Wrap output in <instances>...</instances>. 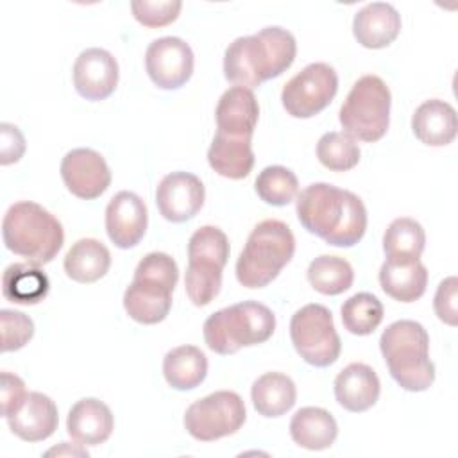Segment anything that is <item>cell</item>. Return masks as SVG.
<instances>
[{"mask_svg":"<svg viewBox=\"0 0 458 458\" xmlns=\"http://www.w3.org/2000/svg\"><path fill=\"white\" fill-rule=\"evenodd\" d=\"M184 286L190 301L195 306H208L220 292L222 270L215 267L188 263Z\"/></svg>","mask_w":458,"mask_h":458,"instance_id":"cell-36","label":"cell"},{"mask_svg":"<svg viewBox=\"0 0 458 458\" xmlns=\"http://www.w3.org/2000/svg\"><path fill=\"white\" fill-rule=\"evenodd\" d=\"M390 104L392 95L381 77H360L352 84L338 113L344 132L367 143L381 140L388 131Z\"/></svg>","mask_w":458,"mask_h":458,"instance_id":"cell-7","label":"cell"},{"mask_svg":"<svg viewBox=\"0 0 458 458\" xmlns=\"http://www.w3.org/2000/svg\"><path fill=\"white\" fill-rule=\"evenodd\" d=\"M338 435L335 417L317 406H304L297 410L290 420L292 440L310 451H322L333 445Z\"/></svg>","mask_w":458,"mask_h":458,"instance_id":"cell-23","label":"cell"},{"mask_svg":"<svg viewBox=\"0 0 458 458\" xmlns=\"http://www.w3.org/2000/svg\"><path fill=\"white\" fill-rule=\"evenodd\" d=\"M301 225L333 247L356 245L367 229V209L358 195L327 182H315L297 197Z\"/></svg>","mask_w":458,"mask_h":458,"instance_id":"cell-1","label":"cell"},{"mask_svg":"<svg viewBox=\"0 0 458 458\" xmlns=\"http://www.w3.org/2000/svg\"><path fill=\"white\" fill-rule=\"evenodd\" d=\"M381 392V383L372 367L351 363L335 377V397L347 411H365L372 408Z\"/></svg>","mask_w":458,"mask_h":458,"instance_id":"cell-20","label":"cell"},{"mask_svg":"<svg viewBox=\"0 0 458 458\" xmlns=\"http://www.w3.org/2000/svg\"><path fill=\"white\" fill-rule=\"evenodd\" d=\"M310 284L322 295H338L351 288L354 281L352 267L340 256L322 254L308 267Z\"/></svg>","mask_w":458,"mask_h":458,"instance_id":"cell-31","label":"cell"},{"mask_svg":"<svg viewBox=\"0 0 458 458\" xmlns=\"http://www.w3.org/2000/svg\"><path fill=\"white\" fill-rule=\"evenodd\" d=\"M379 284L392 299L399 302H413L426 292L428 270L420 259L410 263L385 259L379 268Z\"/></svg>","mask_w":458,"mask_h":458,"instance_id":"cell-25","label":"cell"},{"mask_svg":"<svg viewBox=\"0 0 458 458\" xmlns=\"http://www.w3.org/2000/svg\"><path fill=\"white\" fill-rule=\"evenodd\" d=\"M401 32V14L394 5L372 2L361 7L352 20V34L365 48H385Z\"/></svg>","mask_w":458,"mask_h":458,"instance_id":"cell-19","label":"cell"},{"mask_svg":"<svg viewBox=\"0 0 458 458\" xmlns=\"http://www.w3.org/2000/svg\"><path fill=\"white\" fill-rule=\"evenodd\" d=\"M259 116V106L252 89L233 86L218 100L215 118L216 132L234 138H252Z\"/></svg>","mask_w":458,"mask_h":458,"instance_id":"cell-17","label":"cell"},{"mask_svg":"<svg viewBox=\"0 0 458 458\" xmlns=\"http://www.w3.org/2000/svg\"><path fill=\"white\" fill-rule=\"evenodd\" d=\"M229 259V240L215 225L199 227L188 242V263L215 267L224 270Z\"/></svg>","mask_w":458,"mask_h":458,"instance_id":"cell-33","label":"cell"},{"mask_svg":"<svg viewBox=\"0 0 458 458\" xmlns=\"http://www.w3.org/2000/svg\"><path fill=\"white\" fill-rule=\"evenodd\" d=\"M182 9V2L179 0H166V2H150V0H134L131 2V11L136 21L143 27L157 29L170 25L177 20Z\"/></svg>","mask_w":458,"mask_h":458,"instance_id":"cell-39","label":"cell"},{"mask_svg":"<svg viewBox=\"0 0 458 458\" xmlns=\"http://www.w3.org/2000/svg\"><path fill=\"white\" fill-rule=\"evenodd\" d=\"M433 308L437 317L447 324L456 326L458 324V279L454 276L445 277L435 293Z\"/></svg>","mask_w":458,"mask_h":458,"instance_id":"cell-40","label":"cell"},{"mask_svg":"<svg viewBox=\"0 0 458 458\" xmlns=\"http://www.w3.org/2000/svg\"><path fill=\"white\" fill-rule=\"evenodd\" d=\"M276 329L270 308L256 301H243L218 310L204 322L206 345L216 354H234L242 347L267 342Z\"/></svg>","mask_w":458,"mask_h":458,"instance_id":"cell-6","label":"cell"},{"mask_svg":"<svg viewBox=\"0 0 458 458\" xmlns=\"http://www.w3.org/2000/svg\"><path fill=\"white\" fill-rule=\"evenodd\" d=\"M245 419L243 399L236 392L218 390L188 406L184 428L195 440L213 442L236 433Z\"/></svg>","mask_w":458,"mask_h":458,"instance_id":"cell-9","label":"cell"},{"mask_svg":"<svg viewBox=\"0 0 458 458\" xmlns=\"http://www.w3.org/2000/svg\"><path fill=\"white\" fill-rule=\"evenodd\" d=\"M118 84V63L104 48H86L73 64L75 91L91 102L107 98Z\"/></svg>","mask_w":458,"mask_h":458,"instance_id":"cell-14","label":"cell"},{"mask_svg":"<svg viewBox=\"0 0 458 458\" xmlns=\"http://www.w3.org/2000/svg\"><path fill=\"white\" fill-rule=\"evenodd\" d=\"M258 197L270 206H286L299 193V181L295 174L281 165L267 166L259 172L254 182Z\"/></svg>","mask_w":458,"mask_h":458,"instance_id":"cell-34","label":"cell"},{"mask_svg":"<svg viewBox=\"0 0 458 458\" xmlns=\"http://www.w3.org/2000/svg\"><path fill=\"white\" fill-rule=\"evenodd\" d=\"M250 399L259 415L268 419L281 417L293 408L297 388L286 374L267 372L252 383Z\"/></svg>","mask_w":458,"mask_h":458,"instance_id":"cell-26","label":"cell"},{"mask_svg":"<svg viewBox=\"0 0 458 458\" xmlns=\"http://www.w3.org/2000/svg\"><path fill=\"white\" fill-rule=\"evenodd\" d=\"M360 147L354 138L345 132H326L317 143L318 161L333 172H347L360 163Z\"/></svg>","mask_w":458,"mask_h":458,"instance_id":"cell-35","label":"cell"},{"mask_svg":"<svg viewBox=\"0 0 458 458\" xmlns=\"http://www.w3.org/2000/svg\"><path fill=\"white\" fill-rule=\"evenodd\" d=\"M379 349L394 381L408 392H424L435 381L429 336L415 320L392 322L379 338Z\"/></svg>","mask_w":458,"mask_h":458,"instance_id":"cell-4","label":"cell"},{"mask_svg":"<svg viewBox=\"0 0 458 458\" xmlns=\"http://www.w3.org/2000/svg\"><path fill=\"white\" fill-rule=\"evenodd\" d=\"M297 54L292 32L283 27H265L258 34L236 38L224 54V75L233 86L247 89L286 72Z\"/></svg>","mask_w":458,"mask_h":458,"instance_id":"cell-2","label":"cell"},{"mask_svg":"<svg viewBox=\"0 0 458 458\" xmlns=\"http://www.w3.org/2000/svg\"><path fill=\"white\" fill-rule=\"evenodd\" d=\"M172 292L159 283L132 277L123 293V308L140 324H157L166 318L172 308Z\"/></svg>","mask_w":458,"mask_h":458,"instance_id":"cell-22","label":"cell"},{"mask_svg":"<svg viewBox=\"0 0 458 458\" xmlns=\"http://www.w3.org/2000/svg\"><path fill=\"white\" fill-rule=\"evenodd\" d=\"M338 91V75L327 63H311L281 91V102L293 118H311L326 109Z\"/></svg>","mask_w":458,"mask_h":458,"instance_id":"cell-10","label":"cell"},{"mask_svg":"<svg viewBox=\"0 0 458 458\" xmlns=\"http://www.w3.org/2000/svg\"><path fill=\"white\" fill-rule=\"evenodd\" d=\"M4 245L36 267L50 263L64 243L61 222L32 200L13 204L2 220Z\"/></svg>","mask_w":458,"mask_h":458,"instance_id":"cell-3","label":"cell"},{"mask_svg":"<svg viewBox=\"0 0 458 458\" xmlns=\"http://www.w3.org/2000/svg\"><path fill=\"white\" fill-rule=\"evenodd\" d=\"M252 138H234L216 132L209 148L208 163L222 177L243 179L254 166Z\"/></svg>","mask_w":458,"mask_h":458,"instance_id":"cell-24","label":"cell"},{"mask_svg":"<svg viewBox=\"0 0 458 458\" xmlns=\"http://www.w3.org/2000/svg\"><path fill=\"white\" fill-rule=\"evenodd\" d=\"M191 47L175 36L154 39L145 52V68L150 81L161 89L184 86L193 73Z\"/></svg>","mask_w":458,"mask_h":458,"instance_id":"cell-11","label":"cell"},{"mask_svg":"<svg viewBox=\"0 0 458 458\" xmlns=\"http://www.w3.org/2000/svg\"><path fill=\"white\" fill-rule=\"evenodd\" d=\"M57 406L41 392H27L20 408L7 417L9 429L25 442H41L57 429Z\"/></svg>","mask_w":458,"mask_h":458,"instance_id":"cell-16","label":"cell"},{"mask_svg":"<svg viewBox=\"0 0 458 458\" xmlns=\"http://www.w3.org/2000/svg\"><path fill=\"white\" fill-rule=\"evenodd\" d=\"M0 327H2V352L18 351L29 344L34 335V322L21 311L2 310L0 311Z\"/></svg>","mask_w":458,"mask_h":458,"instance_id":"cell-38","label":"cell"},{"mask_svg":"<svg viewBox=\"0 0 458 458\" xmlns=\"http://www.w3.org/2000/svg\"><path fill=\"white\" fill-rule=\"evenodd\" d=\"M163 374L174 390H193L208 374V358L195 345H179L165 354Z\"/></svg>","mask_w":458,"mask_h":458,"instance_id":"cell-29","label":"cell"},{"mask_svg":"<svg viewBox=\"0 0 458 458\" xmlns=\"http://www.w3.org/2000/svg\"><path fill=\"white\" fill-rule=\"evenodd\" d=\"M340 313L344 327L358 336L374 333L385 315L381 301L369 292H360L349 297L342 304Z\"/></svg>","mask_w":458,"mask_h":458,"instance_id":"cell-32","label":"cell"},{"mask_svg":"<svg viewBox=\"0 0 458 458\" xmlns=\"http://www.w3.org/2000/svg\"><path fill=\"white\" fill-rule=\"evenodd\" d=\"M134 279H147L174 290L179 279V268L172 256L165 252H148L138 263L134 270Z\"/></svg>","mask_w":458,"mask_h":458,"instance_id":"cell-37","label":"cell"},{"mask_svg":"<svg viewBox=\"0 0 458 458\" xmlns=\"http://www.w3.org/2000/svg\"><path fill=\"white\" fill-rule=\"evenodd\" d=\"M295 252V238L281 220L259 222L247 238L236 261V279L245 288H263L272 283Z\"/></svg>","mask_w":458,"mask_h":458,"instance_id":"cell-5","label":"cell"},{"mask_svg":"<svg viewBox=\"0 0 458 458\" xmlns=\"http://www.w3.org/2000/svg\"><path fill=\"white\" fill-rule=\"evenodd\" d=\"M147 206L132 191H118L106 208V231L118 249L136 247L147 231Z\"/></svg>","mask_w":458,"mask_h":458,"instance_id":"cell-15","label":"cell"},{"mask_svg":"<svg viewBox=\"0 0 458 458\" xmlns=\"http://www.w3.org/2000/svg\"><path fill=\"white\" fill-rule=\"evenodd\" d=\"M25 152V138L13 123L4 122L0 125V165H11L20 161Z\"/></svg>","mask_w":458,"mask_h":458,"instance_id":"cell-42","label":"cell"},{"mask_svg":"<svg viewBox=\"0 0 458 458\" xmlns=\"http://www.w3.org/2000/svg\"><path fill=\"white\" fill-rule=\"evenodd\" d=\"M61 177L68 191L84 200L100 197L111 184V170L93 148L70 150L61 161Z\"/></svg>","mask_w":458,"mask_h":458,"instance_id":"cell-12","label":"cell"},{"mask_svg":"<svg viewBox=\"0 0 458 458\" xmlns=\"http://www.w3.org/2000/svg\"><path fill=\"white\" fill-rule=\"evenodd\" d=\"M415 138L429 147L449 145L456 138V111L449 102L431 98L422 102L411 116Z\"/></svg>","mask_w":458,"mask_h":458,"instance_id":"cell-21","label":"cell"},{"mask_svg":"<svg viewBox=\"0 0 458 458\" xmlns=\"http://www.w3.org/2000/svg\"><path fill=\"white\" fill-rule=\"evenodd\" d=\"M204 184L190 172H172L156 188V204L163 218L174 224L193 218L204 204Z\"/></svg>","mask_w":458,"mask_h":458,"instance_id":"cell-13","label":"cell"},{"mask_svg":"<svg viewBox=\"0 0 458 458\" xmlns=\"http://www.w3.org/2000/svg\"><path fill=\"white\" fill-rule=\"evenodd\" d=\"M64 272L77 283H95L104 277L111 267L107 247L95 238L77 240L64 256Z\"/></svg>","mask_w":458,"mask_h":458,"instance_id":"cell-27","label":"cell"},{"mask_svg":"<svg viewBox=\"0 0 458 458\" xmlns=\"http://www.w3.org/2000/svg\"><path fill=\"white\" fill-rule=\"evenodd\" d=\"M290 338L297 354L313 367L333 365L342 351L331 311L317 302L297 310L290 320Z\"/></svg>","mask_w":458,"mask_h":458,"instance_id":"cell-8","label":"cell"},{"mask_svg":"<svg viewBox=\"0 0 458 458\" xmlns=\"http://www.w3.org/2000/svg\"><path fill=\"white\" fill-rule=\"evenodd\" d=\"M426 245L422 225L408 216L395 218L383 234V250L388 261L410 263L420 258Z\"/></svg>","mask_w":458,"mask_h":458,"instance_id":"cell-30","label":"cell"},{"mask_svg":"<svg viewBox=\"0 0 458 458\" xmlns=\"http://www.w3.org/2000/svg\"><path fill=\"white\" fill-rule=\"evenodd\" d=\"M50 290L47 274L32 263H13L4 270L2 293L14 304H38Z\"/></svg>","mask_w":458,"mask_h":458,"instance_id":"cell-28","label":"cell"},{"mask_svg":"<svg viewBox=\"0 0 458 458\" xmlns=\"http://www.w3.org/2000/svg\"><path fill=\"white\" fill-rule=\"evenodd\" d=\"M0 401H2V415L7 419L11 413H14L20 404L23 403L27 390H25V383L21 377H18L16 374H11L7 370H4L0 374Z\"/></svg>","mask_w":458,"mask_h":458,"instance_id":"cell-41","label":"cell"},{"mask_svg":"<svg viewBox=\"0 0 458 458\" xmlns=\"http://www.w3.org/2000/svg\"><path fill=\"white\" fill-rule=\"evenodd\" d=\"M114 428V419L109 406L95 397L77 401L68 411L66 429L79 445L104 444Z\"/></svg>","mask_w":458,"mask_h":458,"instance_id":"cell-18","label":"cell"},{"mask_svg":"<svg viewBox=\"0 0 458 458\" xmlns=\"http://www.w3.org/2000/svg\"><path fill=\"white\" fill-rule=\"evenodd\" d=\"M61 453H68V454H81V456H86V458H88V451H86V449H79V447H77V449H73V447H72V449H64V451H63V449H50V451H47V454H61Z\"/></svg>","mask_w":458,"mask_h":458,"instance_id":"cell-43","label":"cell"}]
</instances>
